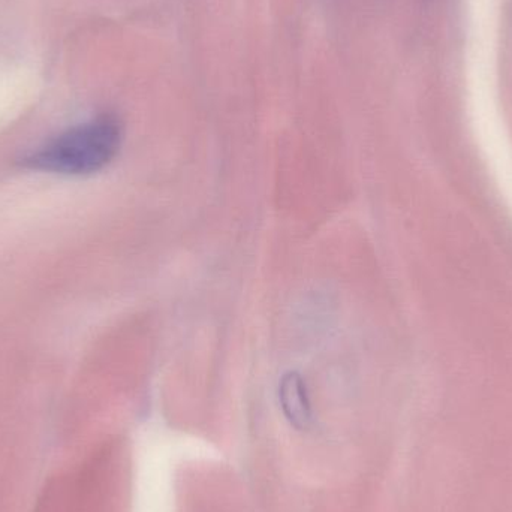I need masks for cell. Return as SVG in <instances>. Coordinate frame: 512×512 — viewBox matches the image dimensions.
Here are the masks:
<instances>
[{
    "instance_id": "obj_2",
    "label": "cell",
    "mask_w": 512,
    "mask_h": 512,
    "mask_svg": "<svg viewBox=\"0 0 512 512\" xmlns=\"http://www.w3.org/2000/svg\"><path fill=\"white\" fill-rule=\"evenodd\" d=\"M279 400L289 423L298 429H306L309 426L312 421V408L306 382L298 373L292 372L283 376L279 385Z\"/></svg>"
},
{
    "instance_id": "obj_1",
    "label": "cell",
    "mask_w": 512,
    "mask_h": 512,
    "mask_svg": "<svg viewBox=\"0 0 512 512\" xmlns=\"http://www.w3.org/2000/svg\"><path fill=\"white\" fill-rule=\"evenodd\" d=\"M122 123L111 114L69 128L21 159V167L60 176H89L107 168L120 152Z\"/></svg>"
}]
</instances>
